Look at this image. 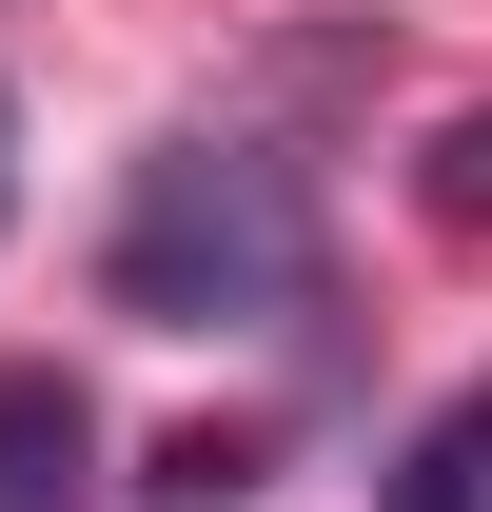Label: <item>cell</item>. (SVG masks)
Masks as SVG:
<instances>
[{
  "instance_id": "2",
  "label": "cell",
  "mask_w": 492,
  "mask_h": 512,
  "mask_svg": "<svg viewBox=\"0 0 492 512\" xmlns=\"http://www.w3.org/2000/svg\"><path fill=\"white\" fill-rule=\"evenodd\" d=\"M374 512H492V375H453L394 434V473H374Z\"/></svg>"
},
{
  "instance_id": "3",
  "label": "cell",
  "mask_w": 492,
  "mask_h": 512,
  "mask_svg": "<svg viewBox=\"0 0 492 512\" xmlns=\"http://www.w3.org/2000/svg\"><path fill=\"white\" fill-rule=\"evenodd\" d=\"M0 512H79V394L0 375Z\"/></svg>"
},
{
  "instance_id": "4",
  "label": "cell",
  "mask_w": 492,
  "mask_h": 512,
  "mask_svg": "<svg viewBox=\"0 0 492 512\" xmlns=\"http://www.w3.org/2000/svg\"><path fill=\"white\" fill-rule=\"evenodd\" d=\"M414 197L453 217V237H492V99H473V119H433V138H414Z\"/></svg>"
},
{
  "instance_id": "1",
  "label": "cell",
  "mask_w": 492,
  "mask_h": 512,
  "mask_svg": "<svg viewBox=\"0 0 492 512\" xmlns=\"http://www.w3.org/2000/svg\"><path fill=\"white\" fill-rule=\"evenodd\" d=\"M99 296L138 335H237L315 296V178L276 138H158L119 178V237H99Z\"/></svg>"
},
{
  "instance_id": "5",
  "label": "cell",
  "mask_w": 492,
  "mask_h": 512,
  "mask_svg": "<svg viewBox=\"0 0 492 512\" xmlns=\"http://www.w3.org/2000/svg\"><path fill=\"white\" fill-rule=\"evenodd\" d=\"M0 217H20V99H0Z\"/></svg>"
}]
</instances>
